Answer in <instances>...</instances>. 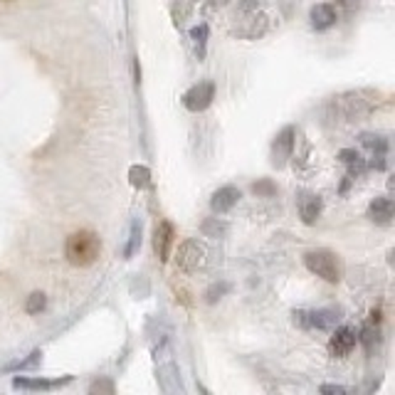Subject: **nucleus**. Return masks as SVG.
I'll list each match as a JSON object with an SVG mask.
<instances>
[{
  "label": "nucleus",
  "instance_id": "nucleus-1",
  "mask_svg": "<svg viewBox=\"0 0 395 395\" xmlns=\"http://www.w3.org/2000/svg\"><path fill=\"white\" fill-rule=\"evenodd\" d=\"M102 252V240L94 230H77L67 237V245H64V255L67 260L75 264V267H89L94 264L96 257Z\"/></svg>",
  "mask_w": 395,
  "mask_h": 395
},
{
  "label": "nucleus",
  "instance_id": "nucleus-18",
  "mask_svg": "<svg viewBox=\"0 0 395 395\" xmlns=\"http://www.w3.org/2000/svg\"><path fill=\"white\" fill-rule=\"evenodd\" d=\"M141 232H139V225H134V232H131V245H128L126 247V257H131V255H134V250H136V245H139V242H141Z\"/></svg>",
  "mask_w": 395,
  "mask_h": 395
},
{
  "label": "nucleus",
  "instance_id": "nucleus-9",
  "mask_svg": "<svg viewBox=\"0 0 395 395\" xmlns=\"http://www.w3.org/2000/svg\"><path fill=\"white\" fill-rule=\"evenodd\" d=\"M393 213H395L393 200H390V198H385V195L375 198L373 203L368 205L371 220H373V223H378V225H388L390 220H393Z\"/></svg>",
  "mask_w": 395,
  "mask_h": 395
},
{
  "label": "nucleus",
  "instance_id": "nucleus-20",
  "mask_svg": "<svg viewBox=\"0 0 395 395\" xmlns=\"http://www.w3.org/2000/svg\"><path fill=\"white\" fill-rule=\"evenodd\" d=\"M321 393H336V395H341V393H346V388H341V385H321Z\"/></svg>",
  "mask_w": 395,
  "mask_h": 395
},
{
  "label": "nucleus",
  "instance_id": "nucleus-14",
  "mask_svg": "<svg viewBox=\"0 0 395 395\" xmlns=\"http://www.w3.org/2000/svg\"><path fill=\"white\" fill-rule=\"evenodd\" d=\"M45 304H47V299H45V294L43 292H35L30 294V299H27V314H40V311L45 309Z\"/></svg>",
  "mask_w": 395,
  "mask_h": 395
},
{
  "label": "nucleus",
  "instance_id": "nucleus-22",
  "mask_svg": "<svg viewBox=\"0 0 395 395\" xmlns=\"http://www.w3.org/2000/svg\"><path fill=\"white\" fill-rule=\"evenodd\" d=\"M3 3H8V0H3Z\"/></svg>",
  "mask_w": 395,
  "mask_h": 395
},
{
  "label": "nucleus",
  "instance_id": "nucleus-7",
  "mask_svg": "<svg viewBox=\"0 0 395 395\" xmlns=\"http://www.w3.org/2000/svg\"><path fill=\"white\" fill-rule=\"evenodd\" d=\"M173 237H176V232H173V225L163 220V223H161L158 228H156V240H154V245H156V255H158L163 262H166V260H168V255H171Z\"/></svg>",
  "mask_w": 395,
  "mask_h": 395
},
{
  "label": "nucleus",
  "instance_id": "nucleus-19",
  "mask_svg": "<svg viewBox=\"0 0 395 395\" xmlns=\"http://www.w3.org/2000/svg\"><path fill=\"white\" fill-rule=\"evenodd\" d=\"M40 356H43V353H40V351L30 353V358H27V361H22V364H15V368H27V366L38 364V361H40Z\"/></svg>",
  "mask_w": 395,
  "mask_h": 395
},
{
  "label": "nucleus",
  "instance_id": "nucleus-17",
  "mask_svg": "<svg viewBox=\"0 0 395 395\" xmlns=\"http://www.w3.org/2000/svg\"><path fill=\"white\" fill-rule=\"evenodd\" d=\"M252 191H255L257 195H272L277 188H274L269 181H260V183H255V186H252Z\"/></svg>",
  "mask_w": 395,
  "mask_h": 395
},
{
  "label": "nucleus",
  "instance_id": "nucleus-5",
  "mask_svg": "<svg viewBox=\"0 0 395 395\" xmlns=\"http://www.w3.org/2000/svg\"><path fill=\"white\" fill-rule=\"evenodd\" d=\"M356 341H358L356 329H351V326H341V329H336V331H334L331 341H329V351H331V356L343 358V356H348V353L353 351Z\"/></svg>",
  "mask_w": 395,
  "mask_h": 395
},
{
  "label": "nucleus",
  "instance_id": "nucleus-4",
  "mask_svg": "<svg viewBox=\"0 0 395 395\" xmlns=\"http://www.w3.org/2000/svg\"><path fill=\"white\" fill-rule=\"evenodd\" d=\"M178 267L186 269V272H195L198 267H203L205 264V250L198 242L188 240L178 247V255H176Z\"/></svg>",
  "mask_w": 395,
  "mask_h": 395
},
{
  "label": "nucleus",
  "instance_id": "nucleus-21",
  "mask_svg": "<svg viewBox=\"0 0 395 395\" xmlns=\"http://www.w3.org/2000/svg\"><path fill=\"white\" fill-rule=\"evenodd\" d=\"M215 6H225V3H228V0H213Z\"/></svg>",
  "mask_w": 395,
  "mask_h": 395
},
{
  "label": "nucleus",
  "instance_id": "nucleus-16",
  "mask_svg": "<svg viewBox=\"0 0 395 395\" xmlns=\"http://www.w3.org/2000/svg\"><path fill=\"white\" fill-rule=\"evenodd\" d=\"M364 144L366 146H368V149H378L380 151V154H383V151H385V139H383V136H371V134H364Z\"/></svg>",
  "mask_w": 395,
  "mask_h": 395
},
{
  "label": "nucleus",
  "instance_id": "nucleus-8",
  "mask_svg": "<svg viewBox=\"0 0 395 395\" xmlns=\"http://www.w3.org/2000/svg\"><path fill=\"white\" fill-rule=\"evenodd\" d=\"M237 200H240V191H237L235 186H225V188H220V191H215L213 200H210V208H213L218 215H223V213H228Z\"/></svg>",
  "mask_w": 395,
  "mask_h": 395
},
{
  "label": "nucleus",
  "instance_id": "nucleus-12",
  "mask_svg": "<svg viewBox=\"0 0 395 395\" xmlns=\"http://www.w3.org/2000/svg\"><path fill=\"white\" fill-rule=\"evenodd\" d=\"M62 383H70V378L57 380V383H52V380H25V378L13 380L15 388H32V390H50V388H54V385H62Z\"/></svg>",
  "mask_w": 395,
  "mask_h": 395
},
{
  "label": "nucleus",
  "instance_id": "nucleus-10",
  "mask_svg": "<svg viewBox=\"0 0 395 395\" xmlns=\"http://www.w3.org/2000/svg\"><path fill=\"white\" fill-rule=\"evenodd\" d=\"M336 17H338L336 10L329 3H321V6L311 8V25H314V30H329L336 22Z\"/></svg>",
  "mask_w": 395,
  "mask_h": 395
},
{
  "label": "nucleus",
  "instance_id": "nucleus-11",
  "mask_svg": "<svg viewBox=\"0 0 395 395\" xmlns=\"http://www.w3.org/2000/svg\"><path fill=\"white\" fill-rule=\"evenodd\" d=\"M299 210H301V220H304L306 225H311L321 213V200L316 195H304L299 203Z\"/></svg>",
  "mask_w": 395,
  "mask_h": 395
},
{
  "label": "nucleus",
  "instance_id": "nucleus-15",
  "mask_svg": "<svg viewBox=\"0 0 395 395\" xmlns=\"http://www.w3.org/2000/svg\"><path fill=\"white\" fill-rule=\"evenodd\" d=\"M338 158H341L343 161V163H346V166H351V168H361V161H358V158H361V156H358L356 154V151H341V154H338Z\"/></svg>",
  "mask_w": 395,
  "mask_h": 395
},
{
  "label": "nucleus",
  "instance_id": "nucleus-2",
  "mask_svg": "<svg viewBox=\"0 0 395 395\" xmlns=\"http://www.w3.org/2000/svg\"><path fill=\"white\" fill-rule=\"evenodd\" d=\"M304 264L309 272H314L316 277L326 279V282L336 284L341 279V262L334 255L331 250H311L304 255Z\"/></svg>",
  "mask_w": 395,
  "mask_h": 395
},
{
  "label": "nucleus",
  "instance_id": "nucleus-13",
  "mask_svg": "<svg viewBox=\"0 0 395 395\" xmlns=\"http://www.w3.org/2000/svg\"><path fill=\"white\" fill-rule=\"evenodd\" d=\"M128 178H131V186H136V188H146L151 183V173L146 166H134L131 171H128Z\"/></svg>",
  "mask_w": 395,
  "mask_h": 395
},
{
  "label": "nucleus",
  "instance_id": "nucleus-3",
  "mask_svg": "<svg viewBox=\"0 0 395 395\" xmlns=\"http://www.w3.org/2000/svg\"><path fill=\"white\" fill-rule=\"evenodd\" d=\"M213 96H215L213 82H198L195 87H191V89L186 91L183 104H186V109H191V112H203V109L210 107Z\"/></svg>",
  "mask_w": 395,
  "mask_h": 395
},
{
  "label": "nucleus",
  "instance_id": "nucleus-6",
  "mask_svg": "<svg viewBox=\"0 0 395 395\" xmlns=\"http://www.w3.org/2000/svg\"><path fill=\"white\" fill-rule=\"evenodd\" d=\"M292 146H294V128L287 126L282 134L277 136V141H274V146H272V163L274 166L282 168L284 163H287L289 154H292Z\"/></svg>",
  "mask_w": 395,
  "mask_h": 395
}]
</instances>
